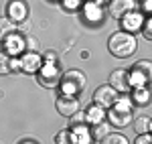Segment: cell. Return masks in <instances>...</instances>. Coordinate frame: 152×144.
Returning <instances> with one entry per match:
<instances>
[{
    "label": "cell",
    "mask_w": 152,
    "mask_h": 144,
    "mask_svg": "<svg viewBox=\"0 0 152 144\" xmlns=\"http://www.w3.org/2000/svg\"><path fill=\"white\" fill-rule=\"evenodd\" d=\"M43 63H57V53L47 51V53L43 55Z\"/></svg>",
    "instance_id": "27"
},
{
    "label": "cell",
    "mask_w": 152,
    "mask_h": 144,
    "mask_svg": "<svg viewBox=\"0 0 152 144\" xmlns=\"http://www.w3.org/2000/svg\"><path fill=\"white\" fill-rule=\"evenodd\" d=\"M20 144H37V142H35V140H23Z\"/></svg>",
    "instance_id": "30"
},
{
    "label": "cell",
    "mask_w": 152,
    "mask_h": 144,
    "mask_svg": "<svg viewBox=\"0 0 152 144\" xmlns=\"http://www.w3.org/2000/svg\"><path fill=\"white\" fill-rule=\"evenodd\" d=\"M118 96H120V94H118L110 83L107 85H99V87L94 91V104L99 106V108H104V110H110L114 104H116Z\"/></svg>",
    "instance_id": "5"
},
{
    "label": "cell",
    "mask_w": 152,
    "mask_h": 144,
    "mask_svg": "<svg viewBox=\"0 0 152 144\" xmlns=\"http://www.w3.org/2000/svg\"><path fill=\"white\" fill-rule=\"evenodd\" d=\"M99 144H130V142H128V138H126L124 134L110 132V134H105L104 138L99 140Z\"/></svg>",
    "instance_id": "21"
},
{
    "label": "cell",
    "mask_w": 152,
    "mask_h": 144,
    "mask_svg": "<svg viewBox=\"0 0 152 144\" xmlns=\"http://www.w3.org/2000/svg\"><path fill=\"white\" fill-rule=\"evenodd\" d=\"M128 81H130V89H134V87H144V85L150 81V77L144 75L142 71H138L136 67H132L128 71Z\"/></svg>",
    "instance_id": "18"
},
{
    "label": "cell",
    "mask_w": 152,
    "mask_h": 144,
    "mask_svg": "<svg viewBox=\"0 0 152 144\" xmlns=\"http://www.w3.org/2000/svg\"><path fill=\"white\" fill-rule=\"evenodd\" d=\"M136 10V0H110L107 2V12H110V16H114V18H122V16H126L128 12Z\"/></svg>",
    "instance_id": "8"
},
{
    "label": "cell",
    "mask_w": 152,
    "mask_h": 144,
    "mask_svg": "<svg viewBox=\"0 0 152 144\" xmlns=\"http://www.w3.org/2000/svg\"><path fill=\"white\" fill-rule=\"evenodd\" d=\"M140 31L144 33V37H146L148 41H152V18H144V24H142Z\"/></svg>",
    "instance_id": "26"
},
{
    "label": "cell",
    "mask_w": 152,
    "mask_h": 144,
    "mask_svg": "<svg viewBox=\"0 0 152 144\" xmlns=\"http://www.w3.org/2000/svg\"><path fill=\"white\" fill-rule=\"evenodd\" d=\"M144 14H142L140 10H132V12H128L126 16H122L120 20H122V26H124V31L126 33H138L142 29V24H144Z\"/></svg>",
    "instance_id": "10"
},
{
    "label": "cell",
    "mask_w": 152,
    "mask_h": 144,
    "mask_svg": "<svg viewBox=\"0 0 152 144\" xmlns=\"http://www.w3.org/2000/svg\"><path fill=\"white\" fill-rule=\"evenodd\" d=\"M18 71V63L16 57H10L8 53L0 51V75H10V73Z\"/></svg>",
    "instance_id": "16"
},
{
    "label": "cell",
    "mask_w": 152,
    "mask_h": 144,
    "mask_svg": "<svg viewBox=\"0 0 152 144\" xmlns=\"http://www.w3.org/2000/svg\"><path fill=\"white\" fill-rule=\"evenodd\" d=\"M107 51L116 57V59H128L132 55H136L138 51V41L132 33L126 31H116L114 35L107 39Z\"/></svg>",
    "instance_id": "1"
},
{
    "label": "cell",
    "mask_w": 152,
    "mask_h": 144,
    "mask_svg": "<svg viewBox=\"0 0 152 144\" xmlns=\"http://www.w3.org/2000/svg\"><path fill=\"white\" fill-rule=\"evenodd\" d=\"M152 10V0H142V14Z\"/></svg>",
    "instance_id": "29"
},
{
    "label": "cell",
    "mask_w": 152,
    "mask_h": 144,
    "mask_svg": "<svg viewBox=\"0 0 152 144\" xmlns=\"http://www.w3.org/2000/svg\"><path fill=\"white\" fill-rule=\"evenodd\" d=\"M18 63V71L23 73H37L43 65V55L39 51H24L16 57Z\"/></svg>",
    "instance_id": "4"
},
{
    "label": "cell",
    "mask_w": 152,
    "mask_h": 144,
    "mask_svg": "<svg viewBox=\"0 0 152 144\" xmlns=\"http://www.w3.org/2000/svg\"><path fill=\"white\" fill-rule=\"evenodd\" d=\"M55 144H73V134L69 128H63L55 134Z\"/></svg>",
    "instance_id": "23"
},
{
    "label": "cell",
    "mask_w": 152,
    "mask_h": 144,
    "mask_svg": "<svg viewBox=\"0 0 152 144\" xmlns=\"http://www.w3.org/2000/svg\"><path fill=\"white\" fill-rule=\"evenodd\" d=\"M110 85L116 89L118 94H128L130 91V81H128V71L126 69H116L110 73Z\"/></svg>",
    "instance_id": "11"
},
{
    "label": "cell",
    "mask_w": 152,
    "mask_h": 144,
    "mask_svg": "<svg viewBox=\"0 0 152 144\" xmlns=\"http://www.w3.org/2000/svg\"><path fill=\"white\" fill-rule=\"evenodd\" d=\"M134 144H152V136L150 134H140L138 138H136V142Z\"/></svg>",
    "instance_id": "28"
},
{
    "label": "cell",
    "mask_w": 152,
    "mask_h": 144,
    "mask_svg": "<svg viewBox=\"0 0 152 144\" xmlns=\"http://www.w3.org/2000/svg\"><path fill=\"white\" fill-rule=\"evenodd\" d=\"M4 53H8L10 57H18L20 53H24V39L18 33H12L4 41Z\"/></svg>",
    "instance_id": "12"
},
{
    "label": "cell",
    "mask_w": 152,
    "mask_h": 144,
    "mask_svg": "<svg viewBox=\"0 0 152 144\" xmlns=\"http://www.w3.org/2000/svg\"><path fill=\"white\" fill-rule=\"evenodd\" d=\"M105 120V110L99 108V106H95V104H91L89 108L83 112V122L85 124H97V122H104Z\"/></svg>",
    "instance_id": "15"
},
{
    "label": "cell",
    "mask_w": 152,
    "mask_h": 144,
    "mask_svg": "<svg viewBox=\"0 0 152 144\" xmlns=\"http://www.w3.org/2000/svg\"><path fill=\"white\" fill-rule=\"evenodd\" d=\"M4 16H8L14 24L24 23L26 16H28V2H26V0H8V4H6V14H4Z\"/></svg>",
    "instance_id": "6"
},
{
    "label": "cell",
    "mask_w": 152,
    "mask_h": 144,
    "mask_svg": "<svg viewBox=\"0 0 152 144\" xmlns=\"http://www.w3.org/2000/svg\"><path fill=\"white\" fill-rule=\"evenodd\" d=\"M112 132V128H110V124L107 122H97V124H94V128H91V136H94V140L97 138V140H102L105 134Z\"/></svg>",
    "instance_id": "22"
},
{
    "label": "cell",
    "mask_w": 152,
    "mask_h": 144,
    "mask_svg": "<svg viewBox=\"0 0 152 144\" xmlns=\"http://www.w3.org/2000/svg\"><path fill=\"white\" fill-rule=\"evenodd\" d=\"M87 87V75L81 69H69L63 71L61 81H59V89L63 96H79L83 89Z\"/></svg>",
    "instance_id": "2"
},
{
    "label": "cell",
    "mask_w": 152,
    "mask_h": 144,
    "mask_svg": "<svg viewBox=\"0 0 152 144\" xmlns=\"http://www.w3.org/2000/svg\"><path fill=\"white\" fill-rule=\"evenodd\" d=\"M105 118H107V124L116 126V128H126L130 122L134 120L132 118V112H126V110H118V108H112L105 110Z\"/></svg>",
    "instance_id": "9"
},
{
    "label": "cell",
    "mask_w": 152,
    "mask_h": 144,
    "mask_svg": "<svg viewBox=\"0 0 152 144\" xmlns=\"http://www.w3.org/2000/svg\"><path fill=\"white\" fill-rule=\"evenodd\" d=\"M81 10H83V18H85L87 23H97V20L102 18V4H97L94 0L81 4Z\"/></svg>",
    "instance_id": "14"
},
{
    "label": "cell",
    "mask_w": 152,
    "mask_h": 144,
    "mask_svg": "<svg viewBox=\"0 0 152 144\" xmlns=\"http://www.w3.org/2000/svg\"><path fill=\"white\" fill-rule=\"evenodd\" d=\"M55 106H57V112L63 118H71V116H75V114L81 110V104H79L77 97L75 96H63V94L57 97Z\"/></svg>",
    "instance_id": "7"
},
{
    "label": "cell",
    "mask_w": 152,
    "mask_h": 144,
    "mask_svg": "<svg viewBox=\"0 0 152 144\" xmlns=\"http://www.w3.org/2000/svg\"><path fill=\"white\" fill-rule=\"evenodd\" d=\"M39 83L47 89H53V87H59V81H61V75L63 71L59 69L57 63H43L41 69H39Z\"/></svg>",
    "instance_id": "3"
},
{
    "label": "cell",
    "mask_w": 152,
    "mask_h": 144,
    "mask_svg": "<svg viewBox=\"0 0 152 144\" xmlns=\"http://www.w3.org/2000/svg\"><path fill=\"white\" fill-rule=\"evenodd\" d=\"M94 2H97V4H104V2H110V0H94Z\"/></svg>",
    "instance_id": "31"
},
{
    "label": "cell",
    "mask_w": 152,
    "mask_h": 144,
    "mask_svg": "<svg viewBox=\"0 0 152 144\" xmlns=\"http://www.w3.org/2000/svg\"><path fill=\"white\" fill-rule=\"evenodd\" d=\"M71 134H73V144H94V136L87 124H75L71 128Z\"/></svg>",
    "instance_id": "13"
},
{
    "label": "cell",
    "mask_w": 152,
    "mask_h": 144,
    "mask_svg": "<svg viewBox=\"0 0 152 144\" xmlns=\"http://www.w3.org/2000/svg\"><path fill=\"white\" fill-rule=\"evenodd\" d=\"M134 122V132L138 134H150V128H152V120L148 118V116H138L136 120H132Z\"/></svg>",
    "instance_id": "20"
},
{
    "label": "cell",
    "mask_w": 152,
    "mask_h": 144,
    "mask_svg": "<svg viewBox=\"0 0 152 144\" xmlns=\"http://www.w3.org/2000/svg\"><path fill=\"white\" fill-rule=\"evenodd\" d=\"M132 91V104L134 106H148V102H150V89L144 85V87H134V89H130Z\"/></svg>",
    "instance_id": "17"
},
{
    "label": "cell",
    "mask_w": 152,
    "mask_h": 144,
    "mask_svg": "<svg viewBox=\"0 0 152 144\" xmlns=\"http://www.w3.org/2000/svg\"><path fill=\"white\" fill-rule=\"evenodd\" d=\"M136 2H142V0H136Z\"/></svg>",
    "instance_id": "32"
},
{
    "label": "cell",
    "mask_w": 152,
    "mask_h": 144,
    "mask_svg": "<svg viewBox=\"0 0 152 144\" xmlns=\"http://www.w3.org/2000/svg\"><path fill=\"white\" fill-rule=\"evenodd\" d=\"M61 4H63V8L65 10H79L81 8V4H83V0H61Z\"/></svg>",
    "instance_id": "25"
},
{
    "label": "cell",
    "mask_w": 152,
    "mask_h": 144,
    "mask_svg": "<svg viewBox=\"0 0 152 144\" xmlns=\"http://www.w3.org/2000/svg\"><path fill=\"white\" fill-rule=\"evenodd\" d=\"M132 67H136L138 71H142L144 75H148V77L152 75V63H150L148 59H140V61H136V63H134Z\"/></svg>",
    "instance_id": "24"
},
{
    "label": "cell",
    "mask_w": 152,
    "mask_h": 144,
    "mask_svg": "<svg viewBox=\"0 0 152 144\" xmlns=\"http://www.w3.org/2000/svg\"><path fill=\"white\" fill-rule=\"evenodd\" d=\"M16 31H18V24H14L8 16H0V43H4Z\"/></svg>",
    "instance_id": "19"
}]
</instances>
